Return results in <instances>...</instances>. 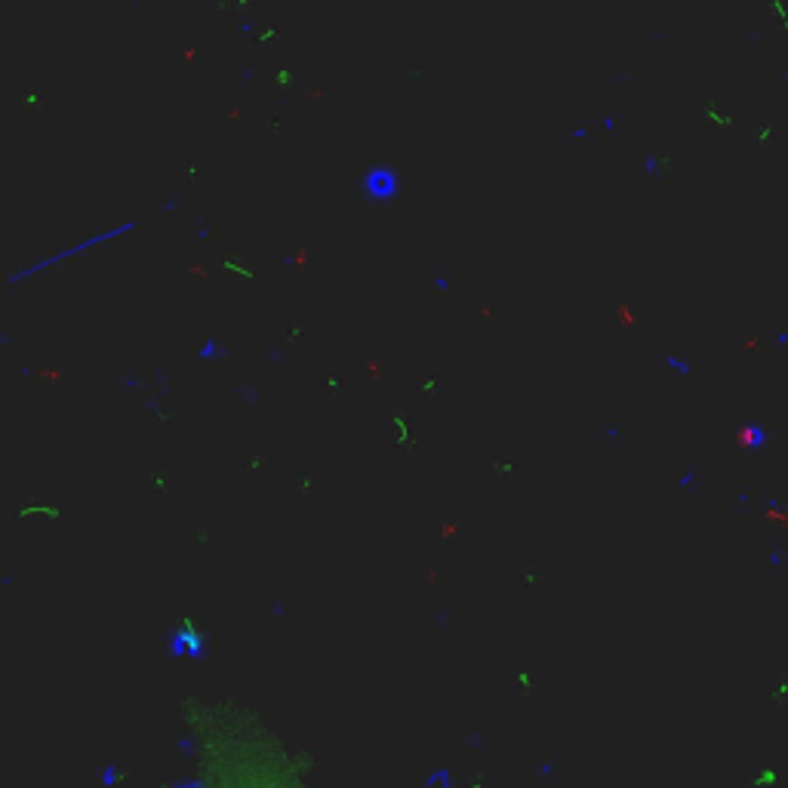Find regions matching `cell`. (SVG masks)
Masks as SVG:
<instances>
[{
  "label": "cell",
  "mask_w": 788,
  "mask_h": 788,
  "mask_svg": "<svg viewBox=\"0 0 788 788\" xmlns=\"http://www.w3.org/2000/svg\"><path fill=\"white\" fill-rule=\"evenodd\" d=\"M126 779H130V773H126L120 764H108V766H102V782H105V785H124Z\"/></svg>",
  "instance_id": "1"
}]
</instances>
